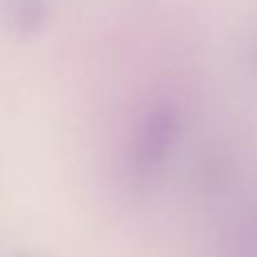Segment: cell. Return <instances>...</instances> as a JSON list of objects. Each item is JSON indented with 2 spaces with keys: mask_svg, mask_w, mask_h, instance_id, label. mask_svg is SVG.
I'll use <instances>...</instances> for the list:
<instances>
[{
  "mask_svg": "<svg viewBox=\"0 0 257 257\" xmlns=\"http://www.w3.org/2000/svg\"><path fill=\"white\" fill-rule=\"evenodd\" d=\"M181 133V113L174 106H158L145 117L131 151V172L149 178L158 172Z\"/></svg>",
  "mask_w": 257,
  "mask_h": 257,
  "instance_id": "6da1fadb",
  "label": "cell"
},
{
  "mask_svg": "<svg viewBox=\"0 0 257 257\" xmlns=\"http://www.w3.org/2000/svg\"><path fill=\"white\" fill-rule=\"evenodd\" d=\"M5 14L14 32L34 34L48 21L50 3L48 0H5Z\"/></svg>",
  "mask_w": 257,
  "mask_h": 257,
  "instance_id": "7a4b0ae2",
  "label": "cell"
},
{
  "mask_svg": "<svg viewBox=\"0 0 257 257\" xmlns=\"http://www.w3.org/2000/svg\"><path fill=\"white\" fill-rule=\"evenodd\" d=\"M14 257H39V255H34V253H18V255H14Z\"/></svg>",
  "mask_w": 257,
  "mask_h": 257,
  "instance_id": "3957f363",
  "label": "cell"
}]
</instances>
